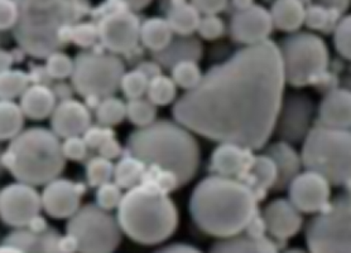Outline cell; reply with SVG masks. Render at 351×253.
I'll return each mask as SVG.
<instances>
[{
  "mask_svg": "<svg viewBox=\"0 0 351 253\" xmlns=\"http://www.w3.org/2000/svg\"><path fill=\"white\" fill-rule=\"evenodd\" d=\"M310 253H351V194L345 193L328 203L306 224Z\"/></svg>",
  "mask_w": 351,
  "mask_h": 253,
  "instance_id": "30bf717a",
  "label": "cell"
},
{
  "mask_svg": "<svg viewBox=\"0 0 351 253\" xmlns=\"http://www.w3.org/2000/svg\"><path fill=\"white\" fill-rule=\"evenodd\" d=\"M165 19L176 36H193L197 32L201 14L192 1H171L165 12Z\"/></svg>",
  "mask_w": 351,
  "mask_h": 253,
  "instance_id": "f546056e",
  "label": "cell"
},
{
  "mask_svg": "<svg viewBox=\"0 0 351 253\" xmlns=\"http://www.w3.org/2000/svg\"><path fill=\"white\" fill-rule=\"evenodd\" d=\"M230 18L229 33L234 42L252 47L269 40L273 31L271 13L253 1H237Z\"/></svg>",
  "mask_w": 351,
  "mask_h": 253,
  "instance_id": "9a60e30c",
  "label": "cell"
},
{
  "mask_svg": "<svg viewBox=\"0 0 351 253\" xmlns=\"http://www.w3.org/2000/svg\"><path fill=\"white\" fill-rule=\"evenodd\" d=\"M226 33V24L223 18L219 16H201L197 34L199 38L213 42V40H220L223 34Z\"/></svg>",
  "mask_w": 351,
  "mask_h": 253,
  "instance_id": "bcb514c9",
  "label": "cell"
},
{
  "mask_svg": "<svg viewBox=\"0 0 351 253\" xmlns=\"http://www.w3.org/2000/svg\"><path fill=\"white\" fill-rule=\"evenodd\" d=\"M3 164L18 182L46 185L64 172L66 159L60 137L45 127H29L9 143Z\"/></svg>",
  "mask_w": 351,
  "mask_h": 253,
  "instance_id": "8992f818",
  "label": "cell"
},
{
  "mask_svg": "<svg viewBox=\"0 0 351 253\" xmlns=\"http://www.w3.org/2000/svg\"><path fill=\"white\" fill-rule=\"evenodd\" d=\"M4 243L19 247L25 253H76L71 241L52 228H19L12 232Z\"/></svg>",
  "mask_w": 351,
  "mask_h": 253,
  "instance_id": "d6986e66",
  "label": "cell"
},
{
  "mask_svg": "<svg viewBox=\"0 0 351 253\" xmlns=\"http://www.w3.org/2000/svg\"><path fill=\"white\" fill-rule=\"evenodd\" d=\"M285 88L278 46L268 40L213 66L197 88L177 98L172 114L192 134L262 150L274 134Z\"/></svg>",
  "mask_w": 351,
  "mask_h": 253,
  "instance_id": "6da1fadb",
  "label": "cell"
},
{
  "mask_svg": "<svg viewBox=\"0 0 351 253\" xmlns=\"http://www.w3.org/2000/svg\"><path fill=\"white\" fill-rule=\"evenodd\" d=\"M12 62H13V59L7 52H0V71L9 70Z\"/></svg>",
  "mask_w": 351,
  "mask_h": 253,
  "instance_id": "9f6ffc18",
  "label": "cell"
},
{
  "mask_svg": "<svg viewBox=\"0 0 351 253\" xmlns=\"http://www.w3.org/2000/svg\"><path fill=\"white\" fill-rule=\"evenodd\" d=\"M13 34L19 47L34 58H47L70 42L71 28L88 12L82 1H18Z\"/></svg>",
  "mask_w": 351,
  "mask_h": 253,
  "instance_id": "277c9868",
  "label": "cell"
},
{
  "mask_svg": "<svg viewBox=\"0 0 351 253\" xmlns=\"http://www.w3.org/2000/svg\"><path fill=\"white\" fill-rule=\"evenodd\" d=\"M42 209L40 194L29 184L16 182L0 190V219L16 230L29 227Z\"/></svg>",
  "mask_w": 351,
  "mask_h": 253,
  "instance_id": "5bb4252c",
  "label": "cell"
},
{
  "mask_svg": "<svg viewBox=\"0 0 351 253\" xmlns=\"http://www.w3.org/2000/svg\"><path fill=\"white\" fill-rule=\"evenodd\" d=\"M45 68L51 79H71L75 68V59H72L70 55H66L64 52L58 51L48 55Z\"/></svg>",
  "mask_w": 351,
  "mask_h": 253,
  "instance_id": "b9f144b4",
  "label": "cell"
},
{
  "mask_svg": "<svg viewBox=\"0 0 351 253\" xmlns=\"http://www.w3.org/2000/svg\"><path fill=\"white\" fill-rule=\"evenodd\" d=\"M115 137V133L112 127L101 126V125H91L85 134L82 135V139L88 146V149H100L108 140Z\"/></svg>",
  "mask_w": 351,
  "mask_h": 253,
  "instance_id": "c3c4849f",
  "label": "cell"
},
{
  "mask_svg": "<svg viewBox=\"0 0 351 253\" xmlns=\"http://www.w3.org/2000/svg\"><path fill=\"white\" fill-rule=\"evenodd\" d=\"M19 106L27 119L40 120L51 118L57 106V97L52 88L45 83H34L21 96Z\"/></svg>",
  "mask_w": 351,
  "mask_h": 253,
  "instance_id": "d4e9b609",
  "label": "cell"
},
{
  "mask_svg": "<svg viewBox=\"0 0 351 253\" xmlns=\"http://www.w3.org/2000/svg\"><path fill=\"white\" fill-rule=\"evenodd\" d=\"M141 184L166 194L181 187L178 178L173 173L157 166H147L143 181Z\"/></svg>",
  "mask_w": 351,
  "mask_h": 253,
  "instance_id": "f35d334b",
  "label": "cell"
},
{
  "mask_svg": "<svg viewBox=\"0 0 351 253\" xmlns=\"http://www.w3.org/2000/svg\"><path fill=\"white\" fill-rule=\"evenodd\" d=\"M117 211L123 235L139 245L166 242L180 222L178 209L169 196L143 184L127 190Z\"/></svg>",
  "mask_w": 351,
  "mask_h": 253,
  "instance_id": "5b68a950",
  "label": "cell"
},
{
  "mask_svg": "<svg viewBox=\"0 0 351 253\" xmlns=\"http://www.w3.org/2000/svg\"><path fill=\"white\" fill-rule=\"evenodd\" d=\"M154 253H205L195 245H186V243H172V245L162 247Z\"/></svg>",
  "mask_w": 351,
  "mask_h": 253,
  "instance_id": "db71d44e",
  "label": "cell"
},
{
  "mask_svg": "<svg viewBox=\"0 0 351 253\" xmlns=\"http://www.w3.org/2000/svg\"><path fill=\"white\" fill-rule=\"evenodd\" d=\"M208 253H280V247L268 237L254 238L245 233L217 239Z\"/></svg>",
  "mask_w": 351,
  "mask_h": 253,
  "instance_id": "4316f807",
  "label": "cell"
},
{
  "mask_svg": "<svg viewBox=\"0 0 351 253\" xmlns=\"http://www.w3.org/2000/svg\"><path fill=\"white\" fill-rule=\"evenodd\" d=\"M278 46L286 83L304 88L317 83L328 68L326 42L311 32H297L280 40Z\"/></svg>",
  "mask_w": 351,
  "mask_h": 253,
  "instance_id": "ba28073f",
  "label": "cell"
},
{
  "mask_svg": "<svg viewBox=\"0 0 351 253\" xmlns=\"http://www.w3.org/2000/svg\"><path fill=\"white\" fill-rule=\"evenodd\" d=\"M99 155L108 160H114V159L121 158L124 155V150L118 143V140L115 137H112L110 140H108L106 143L99 149Z\"/></svg>",
  "mask_w": 351,
  "mask_h": 253,
  "instance_id": "816d5d0a",
  "label": "cell"
},
{
  "mask_svg": "<svg viewBox=\"0 0 351 253\" xmlns=\"http://www.w3.org/2000/svg\"><path fill=\"white\" fill-rule=\"evenodd\" d=\"M169 77L175 82L177 88H182L184 92H189L199 86L204 79V73L197 62L187 61L176 64L171 70Z\"/></svg>",
  "mask_w": 351,
  "mask_h": 253,
  "instance_id": "8d00e7d4",
  "label": "cell"
},
{
  "mask_svg": "<svg viewBox=\"0 0 351 253\" xmlns=\"http://www.w3.org/2000/svg\"><path fill=\"white\" fill-rule=\"evenodd\" d=\"M148 85H149V79L141 70L134 68L132 71L124 73L120 82V90L123 95L128 98V101H132V100L145 97Z\"/></svg>",
  "mask_w": 351,
  "mask_h": 253,
  "instance_id": "60d3db41",
  "label": "cell"
},
{
  "mask_svg": "<svg viewBox=\"0 0 351 253\" xmlns=\"http://www.w3.org/2000/svg\"><path fill=\"white\" fill-rule=\"evenodd\" d=\"M23 111L14 101L0 100V142H12L24 129Z\"/></svg>",
  "mask_w": 351,
  "mask_h": 253,
  "instance_id": "d6a6232c",
  "label": "cell"
},
{
  "mask_svg": "<svg viewBox=\"0 0 351 253\" xmlns=\"http://www.w3.org/2000/svg\"><path fill=\"white\" fill-rule=\"evenodd\" d=\"M346 3H316L306 5L304 25L316 32H334L336 25L340 22L343 10L341 8Z\"/></svg>",
  "mask_w": 351,
  "mask_h": 253,
  "instance_id": "f1b7e54d",
  "label": "cell"
},
{
  "mask_svg": "<svg viewBox=\"0 0 351 253\" xmlns=\"http://www.w3.org/2000/svg\"><path fill=\"white\" fill-rule=\"evenodd\" d=\"M145 97L157 107L168 106L177 101V86L171 77L160 73L149 79Z\"/></svg>",
  "mask_w": 351,
  "mask_h": 253,
  "instance_id": "d590c367",
  "label": "cell"
},
{
  "mask_svg": "<svg viewBox=\"0 0 351 253\" xmlns=\"http://www.w3.org/2000/svg\"><path fill=\"white\" fill-rule=\"evenodd\" d=\"M256 193V197L263 200L268 190L274 189L278 182V170L274 161L265 154H259L253 159V163L245 175L240 179Z\"/></svg>",
  "mask_w": 351,
  "mask_h": 253,
  "instance_id": "484cf974",
  "label": "cell"
},
{
  "mask_svg": "<svg viewBox=\"0 0 351 253\" xmlns=\"http://www.w3.org/2000/svg\"><path fill=\"white\" fill-rule=\"evenodd\" d=\"M95 12L99 42L112 55H129L141 43L142 21L128 3H106Z\"/></svg>",
  "mask_w": 351,
  "mask_h": 253,
  "instance_id": "7c38bea8",
  "label": "cell"
},
{
  "mask_svg": "<svg viewBox=\"0 0 351 253\" xmlns=\"http://www.w3.org/2000/svg\"><path fill=\"white\" fill-rule=\"evenodd\" d=\"M31 77L21 70H5L0 71V100L13 101L16 97L21 98L24 91L29 88Z\"/></svg>",
  "mask_w": 351,
  "mask_h": 253,
  "instance_id": "e575fe53",
  "label": "cell"
},
{
  "mask_svg": "<svg viewBox=\"0 0 351 253\" xmlns=\"http://www.w3.org/2000/svg\"><path fill=\"white\" fill-rule=\"evenodd\" d=\"M95 118L97 125L101 126L119 125L120 122L127 119V103L115 96L101 98L95 105Z\"/></svg>",
  "mask_w": 351,
  "mask_h": 253,
  "instance_id": "836d02e7",
  "label": "cell"
},
{
  "mask_svg": "<svg viewBox=\"0 0 351 253\" xmlns=\"http://www.w3.org/2000/svg\"><path fill=\"white\" fill-rule=\"evenodd\" d=\"M319 125L348 130L351 127V91L334 88L321 100L317 109Z\"/></svg>",
  "mask_w": 351,
  "mask_h": 253,
  "instance_id": "7402d4cb",
  "label": "cell"
},
{
  "mask_svg": "<svg viewBox=\"0 0 351 253\" xmlns=\"http://www.w3.org/2000/svg\"><path fill=\"white\" fill-rule=\"evenodd\" d=\"M64 236L76 253H114L121 243L123 230L117 217L90 203L67 219Z\"/></svg>",
  "mask_w": 351,
  "mask_h": 253,
  "instance_id": "9c48e42d",
  "label": "cell"
},
{
  "mask_svg": "<svg viewBox=\"0 0 351 253\" xmlns=\"http://www.w3.org/2000/svg\"><path fill=\"white\" fill-rule=\"evenodd\" d=\"M316 105L311 96L304 92H291L283 97L274 133L280 142L304 143L311 131Z\"/></svg>",
  "mask_w": 351,
  "mask_h": 253,
  "instance_id": "4fadbf2b",
  "label": "cell"
},
{
  "mask_svg": "<svg viewBox=\"0 0 351 253\" xmlns=\"http://www.w3.org/2000/svg\"><path fill=\"white\" fill-rule=\"evenodd\" d=\"M0 253H25L22 248L16 247V245H8V243H3L0 245Z\"/></svg>",
  "mask_w": 351,
  "mask_h": 253,
  "instance_id": "6f0895ef",
  "label": "cell"
},
{
  "mask_svg": "<svg viewBox=\"0 0 351 253\" xmlns=\"http://www.w3.org/2000/svg\"><path fill=\"white\" fill-rule=\"evenodd\" d=\"M195 8L197 9L201 16H219V13L228 9L229 3L223 0H197L192 1Z\"/></svg>",
  "mask_w": 351,
  "mask_h": 253,
  "instance_id": "f907efd6",
  "label": "cell"
},
{
  "mask_svg": "<svg viewBox=\"0 0 351 253\" xmlns=\"http://www.w3.org/2000/svg\"><path fill=\"white\" fill-rule=\"evenodd\" d=\"M127 119L136 126V129L149 126L157 121V106H154L147 97L128 101Z\"/></svg>",
  "mask_w": 351,
  "mask_h": 253,
  "instance_id": "74e56055",
  "label": "cell"
},
{
  "mask_svg": "<svg viewBox=\"0 0 351 253\" xmlns=\"http://www.w3.org/2000/svg\"><path fill=\"white\" fill-rule=\"evenodd\" d=\"M264 154L274 161L278 170V182L274 190L282 191L286 189L295 176L302 172L301 169L304 164L301 154L291 144L278 140L276 143L269 144L264 149Z\"/></svg>",
  "mask_w": 351,
  "mask_h": 253,
  "instance_id": "603a6c76",
  "label": "cell"
},
{
  "mask_svg": "<svg viewBox=\"0 0 351 253\" xmlns=\"http://www.w3.org/2000/svg\"><path fill=\"white\" fill-rule=\"evenodd\" d=\"M259 199L245 183L210 174L192 190L189 209L199 230L216 239L243 233L258 215Z\"/></svg>",
  "mask_w": 351,
  "mask_h": 253,
  "instance_id": "7a4b0ae2",
  "label": "cell"
},
{
  "mask_svg": "<svg viewBox=\"0 0 351 253\" xmlns=\"http://www.w3.org/2000/svg\"><path fill=\"white\" fill-rule=\"evenodd\" d=\"M136 68L143 72L144 75L149 79H152L153 77L162 73V67L156 61H145V62L138 64Z\"/></svg>",
  "mask_w": 351,
  "mask_h": 253,
  "instance_id": "11a10c76",
  "label": "cell"
},
{
  "mask_svg": "<svg viewBox=\"0 0 351 253\" xmlns=\"http://www.w3.org/2000/svg\"><path fill=\"white\" fill-rule=\"evenodd\" d=\"M269 13L274 28L293 34L298 32L304 24L306 5L297 0H280L271 4Z\"/></svg>",
  "mask_w": 351,
  "mask_h": 253,
  "instance_id": "83f0119b",
  "label": "cell"
},
{
  "mask_svg": "<svg viewBox=\"0 0 351 253\" xmlns=\"http://www.w3.org/2000/svg\"><path fill=\"white\" fill-rule=\"evenodd\" d=\"M125 64L118 55L101 51L82 52L75 58L72 88L86 98L100 101L120 88Z\"/></svg>",
  "mask_w": 351,
  "mask_h": 253,
  "instance_id": "8fae6325",
  "label": "cell"
},
{
  "mask_svg": "<svg viewBox=\"0 0 351 253\" xmlns=\"http://www.w3.org/2000/svg\"><path fill=\"white\" fill-rule=\"evenodd\" d=\"M85 191V187L80 183L57 178L45 185L40 194L42 209L55 219H70L80 209Z\"/></svg>",
  "mask_w": 351,
  "mask_h": 253,
  "instance_id": "e0dca14e",
  "label": "cell"
},
{
  "mask_svg": "<svg viewBox=\"0 0 351 253\" xmlns=\"http://www.w3.org/2000/svg\"><path fill=\"white\" fill-rule=\"evenodd\" d=\"M19 18L18 1L0 0V31L14 29Z\"/></svg>",
  "mask_w": 351,
  "mask_h": 253,
  "instance_id": "681fc988",
  "label": "cell"
},
{
  "mask_svg": "<svg viewBox=\"0 0 351 253\" xmlns=\"http://www.w3.org/2000/svg\"><path fill=\"white\" fill-rule=\"evenodd\" d=\"M61 146H62V154L66 160L82 161L88 158L90 149L85 143V140L82 139V136H73V137L64 139Z\"/></svg>",
  "mask_w": 351,
  "mask_h": 253,
  "instance_id": "7dc6e473",
  "label": "cell"
},
{
  "mask_svg": "<svg viewBox=\"0 0 351 253\" xmlns=\"http://www.w3.org/2000/svg\"><path fill=\"white\" fill-rule=\"evenodd\" d=\"M332 33L336 52L351 61V14L343 16Z\"/></svg>",
  "mask_w": 351,
  "mask_h": 253,
  "instance_id": "f6af8a7d",
  "label": "cell"
},
{
  "mask_svg": "<svg viewBox=\"0 0 351 253\" xmlns=\"http://www.w3.org/2000/svg\"><path fill=\"white\" fill-rule=\"evenodd\" d=\"M288 199L301 213L317 214L331 202V184L319 173L304 170L288 185Z\"/></svg>",
  "mask_w": 351,
  "mask_h": 253,
  "instance_id": "2e32d148",
  "label": "cell"
},
{
  "mask_svg": "<svg viewBox=\"0 0 351 253\" xmlns=\"http://www.w3.org/2000/svg\"><path fill=\"white\" fill-rule=\"evenodd\" d=\"M99 40L97 25L94 22H79L71 28L70 42H73L76 46L88 49L94 47Z\"/></svg>",
  "mask_w": 351,
  "mask_h": 253,
  "instance_id": "ee69618b",
  "label": "cell"
},
{
  "mask_svg": "<svg viewBox=\"0 0 351 253\" xmlns=\"http://www.w3.org/2000/svg\"><path fill=\"white\" fill-rule=\"evenodd\" d=\"M114 168L112 160L100 155L90 159L86 164V181L90 187L99 188L100 185L112 182L114 178Z\"/></svg>",
  "mask_w": 351,
  "mask_h": 253,
  "instance_id": "ab89813d",
  "label": "cell"
},
{
  "mask_svg": "<svg viewBox=\"0 0 351 253\" xmlns=\"http://www.w3.org/2000/svg\"><path fill=\"white\" fill-rule=\"evenodd\" d=\"M204 55V46L195 36H176L167 47L160 53L153 55L160 67L172 70L176 64L187 61L199 62Z\"/></svg>",
  "mask_w": 351,
  "mask_h": 253,
  "instance_id": "cb8c5ba5",
  "label": "cell"
},
{
  "mask_svg": "<svg viewBox=\"0 0 351 253\" xmlns=\"http://www.w3.org/2000/svg\"><path fill=\"white\" fill-rule=\"evenodd\" d=\"M175 34L165 16H151L141 24V43L153 55L160 53L173 40Z\"/></svg>",
  "mask_w": 351,
  "mask_h": 253,
  "instance_id": "4dcf8cb0",
  "label": "cell"
},
{
  "mask_svg": "<svg viewBox=\"0 0 351 253\" xmlns=\"http://www.w3.org/2000/svg\"><path fill=\"white\" fill-rule=\"evenodd\" d=\"M145 170L147 165L143 161L127 152L115 164L112 181L121 189L127 191L142 183Z\"/></svg>",
  "mask_w": 351,
  "mask_h": 253,
  "instance_id": "1f68e13d",
  "label": "cell"
},
{
  "mask_svg": "<svg viewBox=\"0 0 351 253\" xmlns=\"http://www.w3.org/2000/svg\"><path fill=\"white\" fill-rule=\"evenodd\" d=\"M280 253H310L307 250H304L301 247H292V248H286L285 251Z\"/></svg>",
  "mask_w": 351,
  "mask_h": 253,
  "instance_id": "680465c9",
  "label": "cell"
},
{
  "mask_svg": "<svg viewBox=\"0 0 351 253\" xmlns=\"http://www.w3.org/2000/svg\"><path fill=\"white\" fill-rule=\"evenodd\" d=\"M262 217L265 223L267 236L276 243L295 237L304 227L302 213L287 198L271 200L264 207Z\"/></svg>",
  "mask_w": 351,
  "mask_h": 253,
  "instance_id": "ac0fdd59",
  "label": "cell"
},
{
  "mask_svg": "<svg viewBox=\"0 0 351 253\" xmlns=\"http://www.w3.org/2000/svg\"><path fill=\"white\" fill-rule=\"evenodd\" d=\"M253 151L238 144L220 143L211 152L208 169L213 175L240 181L254 159Z\"/></svg>",
  "mask_w": 351,
  "mask_h": 253,
  "instance_id": "ffe728a7",
  "label": "cell"
},
{
  "mask_svg": "<svg viewBox=\"0 0 351 253\" xmlns=\"http://www.w3.org/2000/svg\"><path fill=\"white\" fill-rule=\"evenodd\" d=\"M247 236L254 238L267 237V228H265V223H264L263 217L262 215H256L252 222L247 224V228L243 232Z\"/></svg>",
  "mask_w": 351,
  "mask_h": 253,
  "instance_id": "f5cc1de1",
  "label": "cell"
},
{
  "mask_svg": "<svg viewBox=\"0 0 351 253\" xmlns=\"http://www.w3.org/2000/svg\"><path fill=\"white\" fill-rule=\"evenodd\" d=\"M127 152L147 166L173 173L181 187L195 178L201 163V150L193 134L171 120H157L149 126L132 131Z\"/></svg>",
  "mask_w": 351,
  "mask_h": 253,
  "instance_id": "3957f363",
  "label": "cell"
},
{
  "mask_svg": "<svg viewBox=\"0 0 351 253\" xmlns=\"http://www.w3.org/2000/svg\"><path fill=\"white\" fill-rule=\"evenodd\" d=\"M123 189L114 182L106 183L96 188V206L104 211L110 212L112 209H118L120 202L123 199Z\"/></svg>",
  "mask_w": 351,
  "mask_h": 253,
  "instance_id": "7bdbcfd3",
  "label": "cell"
},
{
  "mask_svg": "<svg viewBox=\"0 0 351 253\" xmlns=\"http://www.w3.org/2000/svg\"><path fill=\"white\" fill-rule=\"evenodd\" d=\"M301 159L306 170L322 175L331 185L351 182V131L312 127L302 143Z\"/></svg>",
  "mask_w": 351,
  "mask_h": 253,
  "instance_id": "52a82bcc",
  "label": "cell"
},
{
  "mask_svg": "<svg viewBox=\"0 0 351 253\" xmlns=\"http://www.w3.org/2000/svg\"><path fill=\"white\" fill-rule=\"evenodd\" d=\"M91 126V114L85 103L67 98L57 103L51 116V130L62 139L81 136Z\"/></svg>",
  "mask_w": 351,
  "mask_h": 253,
  "instance_id": "44dd1931",
  "label": "cell"
}]
</instances>
